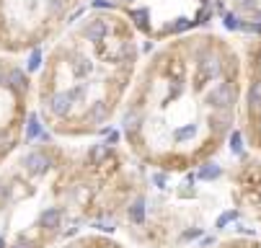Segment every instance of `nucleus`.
I'll return each instance as SVG.
<instances>
[{
    "instance_id": "f257e3e1",
    "label": "nucleus",
    "mask_w": 261,
    "mask_h": 248,
    "mask_svg": "<svg viewBox=\"0 0 261 248\" xmlns=\"http://www.w3.org/2000/svg\"><path fill=\"white\" fill-rule=\"evenodd\" d=\"M207 98H210V104L218 111H230L233 104H235V88L230 83H220L218 88H212Z\"/></svg>"
},
{
    "instance_id": "f03ea898",
    "label": "nucleus",
    "mask_w": 261,
    "mask_h": 248,
    "mask_svg": "<svg viewBox=\"0 0 261 248\" xmlns=\"http://www.w3.org/2000/svg\"><path fill=\"white\" fill-rule=\"evenodd\" d=\"M24 165H26V171L29 173H34V176H42V173H47L49 171V165H52V161L44 153H29L26 155V161H24Z\"/></svg>"
},
{
    "instance_id": "7ed1b4c3",
    "label": "nucleus",
    "mask_w": 261,
    "mask_h": 248,
    "mask_svg": "<svg viewBox=\"0 0 261 248\" xmlns=\"http://www.w3.org/2000/svg\"><path fill=\"white\" fill-rule=\"evenodd\" d=\"M70 106H73V93L60 91V93H54V96L49 98V109H52L57 117H65L67 111H70Z\"/></svg>"
},
{
    "instance_id": "20e7f679",
    "label": "nucleus",
    "mask_w": 261,
    "mask_h": 248,
    "mask_svg": "<svg viewBox=\"0 0 261 248\" xmlns=\"http://www.w3.org/2000/svg\"><path fill=\"white\" fill-rule=\"evenodd\" d=\"M199 70H202V75L204 78H218L220 75V57L218 54H212V52H207V54H202V62H199Z\"/></svg>"
},
{
    "instance_id": "39448f33",
    "label": "nucleus",
    "mask_w": 261,
    "mask_h": 248,
    "mask_svg": "<svg viewBox=\"0 0 261 248\" xmlns=\"http://www.w3.org/2000/svg\"><path fill=\"white\" fill-rule=\"evenodd\" d=\"M60 220H62V212H60V209H54V207L44 209V212H42V217H39L42 228H47V230H57V228H60Z\"/></svg>"
},
{
    "instance_id": "423d86ee",
    "label": "nucleus",
    "mask_w": 261,
    "mask_h": 248,
    "mask_svg": "<svg viewBox=\"0 0 261 248\" xmlns=\"http://www.w3.org/2000/svg\"><path fill=\"white\" fill-rule=\"evenodd\" d=\"M106 31H109V26L104 24V21H90V24L86 26V37H88V41H101L106 37Z\"/></svg>"
},
{
    "instance_id": "0eeeda50",
    "label": "nucleus",
    "mask_w": 261,
    "mask_h": 248,
    "mask_svg": "<svg viewBox=\"0 0 261 248\" xmlns=\"http://www.w3.org/2000/svg\"><path fill=\"white\" fill-rule=\"evenodd\" d=\"M37 137H44V129L39 124V117L37 114H29V122H26V140H37Z\"/></svg>"
},
{
    "instance_id": "6e6552de",
    "label": "nucleus",
    "mask_w": 261,
    "mask_h": 248,
    "mask_svg": "<svg viewBox=\"0 0 261 248\" xmlns=\"http://www.w3.org/2000/svg\"><path fill=\"white\" fill-rule=\"evenodd\" d=\"M130 220L137 222V225L145 220V199H142V197H137V199L130 205Z\"/></svg>"
},
{
    "instance_id": "1a4fd4ad",
    "label": "nucleus",
    "mask_w": 261,
    "mask_h": 248,
    "mask_svg": "<svg viewBox=\"0 0 261 248\" xmlns=\"http://www.w3.org/2000/svg\"><path fill=\"white\" fill-rule=\"evenodd\" d=\"M8 85L13 88V91H26V75L21 70H10L8 75Z\"/></svg>"
},
{
    "instance_id": "9d476101",
    "label": "nucleus",
    "mask_w": 261,
    "mask_h": 248,
    "mask_svg": "<svg viewBox=\"0 0 261 248\" xmlns=\"http://www.w3.org/2000/svg\"><path fill=\"white\" fill-rule=\"evenodd\" d=\"M220 176H222V168L218 163H207L199 171V178H204V181H212V178H220Z\"/></svg>"
},
{
    "instance_id": "9b49d317",
    "label": "nucleus",
    "mask_w": 261,
    "mask_h": 248,
    "mask_svg": "<svg viewBox=\"0 0 261 248\" xmlns=\"http://www.w3.org/2000/svg\"><path fill=\"white\" fill-rule=\"evenodd\" d=\"M222 24H225V29H228V31H241L243 29V21L238 18L235 13H225L222 16Z\"/></svg>"
},
{
    "instance_id": "f8f14e48",
    "label": "nucleus",
    "mask_w": 261,
    "mask_h": 248,
    "mask_svg": "<svg viewBox=\"0 0 261 248\" xmlns=\"http://www.w3.org/2000/svg\"><path fill=\"white\" fill-rule=\"evenodd\" d=\"M194 132H197L194 124H184V127H176V129H174V140H189V137H194Z\"/></svg>"
},
{
    "instance_id": "ddd939ff",
    "label": "nucleus",
    "mask_w": 261,
    "mask_h": 248,
    "mask_svg": "<svg viewBox=\"0 0 261 248\" xmlns=\"http://www.w3.org/2000/svg\"><path fill=\"white\" fill-rule=\"evenodd\" d=\"M147 16H150V13H147V8H137V10H132V13H130V18H132L142 31L147 29Z\"/></svg>"
},
{
    "instance_id": "4468645a",
    "label": "nucleus",
    "mask_w": 261,
    "mask_h": 248,
    "mask_svg": "<svg viewBox=\"0 0 261 248\" xmlns=\"http://www.w3.org/2000/svg\"><path fill=\"white\" fill-rule=\"evenodd\" d=\"M230 153L233 155L243 153V137H241V132H238V129H233V134H230Z\"/></svg>"
},
{
    "instance_id": "2eb2a0df",
    "label": "nucleus",
    "mask_w": 261,
    "mask_h": 248,
    "mask_svg": "<svg viewBox=\"0 0 261 248\" xmlns=\"http://www.w3.org/2000/svg\"><path fill=\"white\" fill-rule=\"evenodd\" d=\"M106 155H109V145H106V142H101V145H96V148L90 150V161H93V163H101Z\"/></svg>"
},
{
    "instance_id": "dca6fc26",
    "label": "nucleus",
    "mask_w": 261,
    "mask_h": 248,
    "mask_svg": "<svg viewBox=\"0 0 261 248\" xmlns=\"http://www.w3.org/2000/svg\"><path fill=\"white\" fill-rule=\"evenodd\" d=\"M248 101H251V106H261V81H256L254 83V88H251V93H248Z\"/></svg>"
},
{
    "instance_id": "f3484780",
    "label": "nucleus",
    "mask_w": 261,
    "mask_h": 248,
    "mask_svg": "<svg viewBox=\"0 0 261 248\" xmlns=\"http://www.w3.org/2000/svg\"><path fill=\"white\" fill-rule=\"evenodd\" d=\"M233 220H238V212H233V209H230V212H222V215L218 217V222H215V228H220V230H222L225 225L233 222Z\"/></svg>"
},
{
    "instance_id": "a211bd4d",
    "label": "nucleus",
    "mask_w": 261,
    "mask_h": 248,
    "mask_svg": "<svg viewBox=\"0 0 261 248\" xmlns=\"http://www.w3.org/2000/svg\"><path fill=\"white\" fill-rule=\"evenodd\" d=\"M191 26H194V21L186 18V16H181V18H176V24L171 26V31H186V29H191Z\"/></svg>"
},
{
    "instance_id": "6ab92c4d",
    "label": "nucleus",
    "mask_w": 261,
    "mask_h": 248,
    "mask_svg": "<svg viewBox=\"0 0 261 248\" xmlns=\"http://www.w3.org/2000/svg\"><path fill=\"white\" fill-rule=\"evenodd\" d=\"M137 127H140V117L137 114H127V117H124V129H127V132H134Z\"/></svg>"
},
{
    "instance_id": "aec40b11",
    "label": "nucleus",
    "mask_w": 261,
    "mask_h": 248,
    "mask_svg": "<svg viewBox=\"0 0 261 248\" xmlns=\"http://www.w3.org/2000/svg\"><path fill=\"white\" fill-rule=\"evenodd\" d=\"M39 67H42V52H39V49H34V52H31V57H29V70L34 73V70H39Z\"/></svg>"
},
{
    "instance_id": "412c9836",
    "label": "nucleus",
    "mask_w": 261,
    "mask_h": 248,
    "mask_svg": "<svg viewBox=\"0 0 261 248\" xmlns=\"http://www.w3.org/2000/svg\"><path fill=\"white\" fill-rule=\"evenodd\" d=\"M93 8H114V0H93Z\"/></svg>"
},
{
    "instance_id": "4be33fe9",
    "label": "nucleus",
    "mask_w": 261,
    "mask_h": 248,
    "mask_svg": "<svg viewBox=\"0 0 261 248\" xmlns=\"http://www.w3.org/2000/svg\"><path fill=\"white\" fill-rule=\"evenodd\" d=\"M104 114H106L104 104H96V106H93V119H104Z\"/></svg>"
},
{
    "instance_id": "5701e85b",
    "label": "nucleus",
    "mask_w": 261,
    "mask_h": 248,
    "mask_svg": "<svg viewBox=\"0 0 261 248\" xmlns=\"http://www.w3.org/2000/svg\"><path fill=\"white\" fill-rule=\"evenodd\" d=\"M98 228H101V230H114V220H101Z\"/></svg>"
},
{
    "instance_id": "b1692460",
    "label": "nucleus",
    "mask_w": 261,
    "mask_h": 248,
    "mask_svg": "<svg viewBox=\"0 0 261 248\" xmlns=\"http://www.w3.org/2000/svg\"><path fill=\"white\" fill-rule=\"evenodd\" d=\"M117 140H119V132H114V129H111V132L106 134V145H114Z\"/></svg>"
},
{
    "instance_id": "393cba45",
    "label": "nucleus",
    "mask_w": 261,
    "mask_h": 248,
    "mask_svg": "<svg viewBox=\"0 0 261 248\" xmlns=\"http://www.w3.org/2000/svg\"><path fill=\"white\" fill-rule=\"evenodd\" d=\"M153 181L163 189V186H166V176H163V173H155V176H153Z\"/></svg>"
},
{
    "instance_id": "a878e982",
    "label": "nucleus",
    "mask_w": 261,
    "mask_h": 248,
    "mask_svg": "<svg viewBox=\"0 0 261 248\" xmlns=\"http://www.w3.org/2000/svg\"><path fill=\"white\" fill-rule=\"evenodd\" d=\"M251 21H256V26H261V8L254 10V18H251Z\"/></svg>"
},
{
    "instance_id": "bb28decb",
    "label": "nucleus",
    "mask_w": 261,
    "mask_h": 248,
    "mask_svg": "<svg viewBox=\"0 0 261 248\" xmlns=\"http://www.w3.org/2000/svg\"><path fill=\"white\" fill-rule=\"evenodd\" d=\"M13 248H34V246H31V243H16Z\"/></svg>"
},
{
    "instance_id": "cd10ccee",
    "label": "nucleus",
    "mask_w": 261,
    "mask_h": 248,
    "mask_svg": "<svg viewBox=\"0 0 261 248\" xmlns=\"http://www.w3.org/2000/svg\"><path fill=\"white\" fill-rule=\"evenodd\" d=\"M0 248H5V243H3V238H0Z\"/></svg>"
},
{
    "instance_id": "c85d7f7f",
    "label": "nucleus",
    "mask_w": 261,
    "mask_h": 248,
    "mask_svg": "<svg viewBox=\"0 0 261 248\" xmlns=\"http://www.w3.org/2000/svg\"><path fill=\"white\" fill-rule=\"evenodd\" d=\"M243 3H246V5H251V0H243Z\"/></svg>"
},
{
    "instance_id": "c756f323",
    "label": "nucleus",
    "mask_w": 261,
    "mask_h": 248,
    "mask_svg": "<svg viewBox=\"0 0 261 248\" xmlns=\"http://www.w3.org/2000/svg\"><path fill=\"white\" fill-rule=\"evenodd\" d=\"M0 81H3V73H0Z\"/></svg>"
},
{
    "instance_id": "7c9ffc66",
    "label": "nucleus",
    "mask_w": 261,
    "mask_h": 248,
    "mask_svg": "<svg viewBox=\"0 0 261 248\" xmlns=\"http://www.w3.org/2000/svg\"><path fill=\"white\" fill-rule=\"evenodd\" d=\"M130 3H132V0H130Z\"/></svg>"
}]
</instances>
